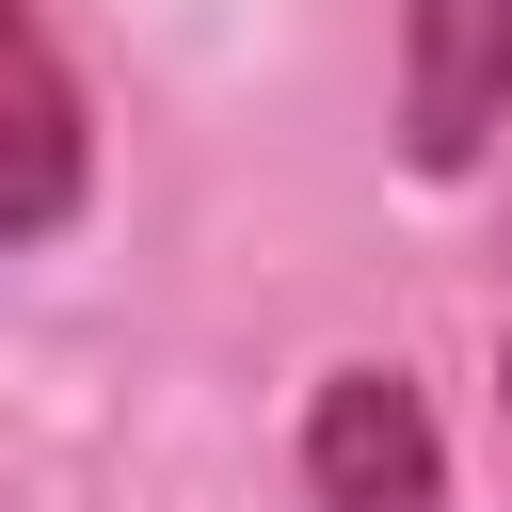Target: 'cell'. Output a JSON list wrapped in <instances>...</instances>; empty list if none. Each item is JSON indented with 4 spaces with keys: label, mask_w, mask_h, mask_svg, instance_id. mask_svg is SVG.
I'll use <instances>...</instances> for the list:
<instances>
[{
    "label": "cell",
    "mask_w": 512,
    "mask_h": 512,
    "mask_svg": "<svg viewBox=\"0 0 512 512\" xmlns=\"http://www.w3.org/2000/svg\"><path fill=\"white\" fill-rule=\"evenodd\" d=\"M80 192H96V112H80V80H64L48 16H32V0H0V256L64 240V224H80Z\"/></svg>",
    "instance_id": "6da1fadb"
},
{
    "label": "cell",
    "mask_w": 512,
    "mask_h": 512,
    "mask_svg": "<svg viewBox=\"0 0 512 512\" xmlns=\"http://www.w3.org/2000/svg\"><path fill=\"white\" fill-rule=\"evenodd\" d=\"M304 512H448V448H432V400L400 368H320V400H304Z\"/></svg>",
    "instance_id": "7a4b0ae2"
},
{
    "label": "cell",
    "mask_w": 512,
    "mask_h": 512,
    "mask_svg": "<svg viewBox=\"0 0 512 512\" xmlns=\"http://www.w3.org/2000/svg\"><path fill=\"white\" fill-rule=\"evenodd\" d=\"M512 128V0H400V160L464 176Z\"/></svg>",
    "instance_id": "3957f363"
},
{
    "label": "cell",
    "mask_w": 512,
    "mask_h": 512,
    "mask_svg": "<svg viewBox=\"0 0 512 512\" xmlns=\"http://www.w3.org/2000/svg\"><path fill=\"white\" fill-rule=\"evenodd\" d=\"M496 400H512V352H496Z\"/></svg>",
    "instance_id": "277c9868"
}]
</instances>
